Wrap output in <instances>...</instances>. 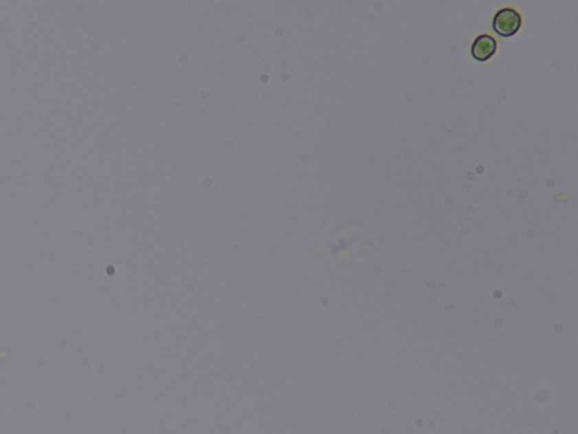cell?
<instances>
[{
	"mask_svg": "<svg viewBox=\"0 0 578 434\" xmlns=\"http://www.w3.org/2000/svg\"><path fill=\"white\" fill-rule=\"evenodd\" d=\"M521 25V15L513 8H502L493 17V31L502 38H509L515 35Z\"/></svg>",
	"mask_w": 578,
	"mask_h": 434,
	"instance_id": "obj_1",
	"label": "cell"
},
{
	"mask_svg": "<svg viewBox=\"0 0 578 434\" xmlns=\"http://www.w3.org/2000/svg\"><path fill=\"white\" fill-rule=\"evenodd\" d=\"M497 41L491 35L482 34L477 36L471 47V54L478 61H487L496 54Z\"/></svg>",
	"mask_w": 578,
	"mask_h": 434,
	"instance_id": "obj_2",
	"label": "cell"
}]
</instances>
